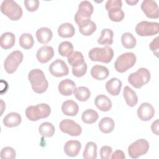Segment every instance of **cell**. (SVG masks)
Returning <instances> with one entry per match:
<instances>
[{
  "label": "cell",
  "mask_w": 159,
  "mask_h": 159,
  "mask_svg": "<svg viewBox=\"0 0 159 159\" xmlns=\"http://www.w3.org/2000/svg\"><path fill=\"white\" fill-rule=\"evenodd\" d=\"M19 42L20 46L26 50L32 48L34 44V40L32 35L28 33L22 34L19 37Z\"/></svg>",
  "instance_id": "e575fe53"
},
{
  "label": "cell",
  "mask_w": 159,
  "mask_h": 159,
  "mask_svg": "<svg viewBox=\"0 0 159 159\" xmlns=\"http://www.w3.org/2000/svg\"><path fill=\"white\" fill-rule=\"evenodd\" d=\"M150 80V73L145 68H140L135 72L129 75V83L134 88L139 89L147 84Z\"/></svg>",
  "instance_id": "8992f818"
},
{
  "label": "cell",
  "mask_w": 159,
  "mask_h": 159,
  "mask_svg": "<svg viewBox=\"0 0 159 159\" xmlns=\"http://www.w3.org/2000/svg\"><path fill=\"white\" fill-rule=\"evenodd\" d=\"M62 112L68 116H75L79 111L78 104L73 100H66L62 103Z\"/></svg>",
  "instance_id": "44dd1931"
},
{
  "label": "cell",
  "mask_w": 159,
  "mask_h": 159,
  "mask_svg": "<svg viewBox=\"0 0 159 159\" xmlns=\"http://www.w3.org/2000/svg\"><path fill=\"white\" fill-rule=\"evenodd\" d=\"M1 11L11 20H18L22 16V9L12 0H4L1 5Z\"/></svg>",
  "instance_id": "5b68a950"
},
{
  "label": "cell",
  "mask_w": 159,
  "mask_h": 159,
  "mask_svg": "<svg viewBox=\"0 0 159 159\" xmlns=\"http://www.w3.org/2000/svg\"><path fill=\"white\" fill-rule=\"evenodd\" d=\"M150 49L153 54L157 57H158V49H159V42H158V37H157L154 39L149 45Z\"/></svg>",
  "instance_id": "ee69618b"
},
{
  "label": "cell",
  "mask_w": 159,
  "mask_h": 159,
  "mask_svg": "<svg viewBox=\"0 0 159 159\" xmlns=\"http://www.w3.org/2000/svg\"><path fill=\"white\" fill-rule=\"evenodd\" d=\"M107 12L109 19L113 22H120L124 19L125 16L124 12L120 8L113 9Z\"/></svg>",
  "instance_id": "8d00e7d4"
},
{
  "label": "cell",
  "mask_w": 159,
  "mask_h": 159,
  "mask_svg": "<svg viewBox=\"0 0 159 159\" xmlns=\"http://www.w3.org/2000/svg\"><path fill=\"white\" fill-rule=\"evenodd\" d=\"M52 75L55 77H62L68 75L69 69L66 63L61 60L57 59L53 61L48 67Z\"/></svg>",
  "instance_id": "7c38bea8"
},
{
  "label": "cell",
  "mask_w": 159,
  "mask_h": 159,
  "mask_svg": "<svg viewBox=\"0 0 159 159\" xmlns=\"http://www.w3.org/2000/svg\"><path fill=\"white\" fill-rule=\"evenodd\" d=\"M158 125H159V123H158V119L155 120L154 122H152V125H151V129L152 132L158 135L159 132H158Z\"/></svg>",
  "instance_id": "bcb514c9"
},
{
  "label": "cell",
  "mask_w": 159,
  "mask_h": 159,
  "mask_svg": "<svg viewBox=\"0 0 159 159\" xmlns=\"http://www.w3.org/2000/svg\"><path fill=\"white\" fill-rule=\"evenodd\" d=\"M113 56L114 51L112 48L109 46L93 48L88 53V57L91 61H99L104 63L111 62Z\"/></svg>",
  "instance_id": "277c9868"
},
{
  "label": "cell",
  "mask_w": 159,
  "mask_h": 159,
  "mask_svg": "<svg viewBox=\"0 0 159 159\" xmlns=\"http://www.w3.org/2000/svg\"><path fill=\"white\" fill-rule=\"evenodd\" d=\"M58 34L62 38H70L72 37L75 33L74 26L69 23H63L58 27Z\"/></svg>",
  "instance_id": "484cf974"
},
{
  "label": "cell",
  "mask_w": 159,
  "mask_h": 159,
  "mask_svg": "<svg viewBox=\"0 0 159 159\" xmlns=\"http://www.w3.org/2000/svg\"><path fill=\"white\" fill-rule=\"evenodd\" d=\"M125 158V154L123 151L120 150H116L113 153H112V156L111 158L112 159H124Z\"/></svg>",
  "instance_id": "f6af8a7d"
},
{
  "label": "cell",
  "mask_w": 159,
  "mask_h": 159,
  "mask_svg": "<svg viewBox=\"0 0 159 159\" xmlns=\"http://www.w3.org/2000/svg\"><path fill=\"white\" fill-rule=\"evenodd\" d=\"M16 157L15 150L11 147H5L1 150L0 157L1 159H14Z\"/></svg>",
  "instance_id": "f35d334b"
},
{
  "label": "cell",
  "mask_w": 159,
  "mask_h": 159,
  "mask_svg": "<svg viewBox=\"0 0 159 159\" xmlns=\"http://www.w3.org/2000/svg\"><path fill=\"white\" fill-rule=\"evenodd\" d=\"M149 147V143L145 139L137 140L128 147L129 155L132 158H137L147 153Z\"/></svg>",
  "instance_id": "30bf717a"
},
{
  "label": "cell",
  "mask_w": 159,
  "mask_h": 159,
  "mask_svg": "<svg viewBox=\"0 0 159 159\" xmlns=\"http://www.w3.org/2000/svg\"><path fill=\"white\" fill-rule=\"evenodd\" d=\"M122 6V2L120 0H108L105 4V8L107 11L116 8L121 9Z\"/></svg>",
  "instance_id": "b9f144b4"
},
{
  "label": "cell",
  "mask_w": 159,
  "mask_h": 159,
  "mask_svg": "<svg viewBox=\"0 0 159 159\" xmlns=\"http://www.w3.org/2000/svg\"><path fill=\"white\" fill-rule=\"evenodd\" d=\"M68 63L72 66V67H78L83 65L85 61L83 55L80 52L75 51L73 52L67 58Z\"/></svg>",
  "instance_id": "83f0119b"
},
{
  "label": "cell",
  "mask_w": 159,
  "mask_h": 159,
  "mask_svg": "<svg viewBox=\"0 0 159 159\" xmlns=\"http://www.w3.org/2000/svg\"><path fill=\"white\" fill-rule=\"evenodd\" d=\"M141 9L148 18L158 19L159 17L158 7L155 1H143L141 4Z\"/></svg>",
  "instance_id": "4fadbf2b"
},
{
  "label": "cell",
  "mask_w": 159,
  "mask_h": 159,
  "mask_svg": "<svg viewBox=\"0 0 159 159\" xmlns=\"http://www.w3.org/2000/svg\"><path fill=\"white\" fill-rule=\"evenodd\" d=\"M27 118L31 121H37L48 117L51 113L50 106L45 103L28 106L25 111Z\"/></svg>",
  "instance_id": "3957f363"
},
{
  "label": "cell",
  "mask_w": 159,
  "mask_h": 159,
  "mask_svg": "<svg viewBox=\"0 0 159 159\" xmlns=\"http://www.w3.org/2000/svg\"><path fill=\"white\" fill-rule=\"evenodd\" d=\"M93 11V6L89 1H83L80 3L78 11L75 15V20L78 27H81L91 21V16Z\"/></svg>",
  "instance_id": "7a4b0ae2"
},
{
  "label": "cell",
  "mask_w": 159,
  "mask_h": 159,
  "mask_svg": "<svg viewBox=\"0 0 159 159\" xmlns=\"http://www.w3.org/2000/svg\"><path fill=\"white\" fill-rule=\"evenodd\" d=\"M94 104L98 109L103 112L109 111L112 107L111 99L104 94L98 95L94 99Z\"/></svg>",
  "instance_id": "d6986e66"
},
{
  "label": "cell",
  "mask_w": 159,
  "mask_h": 159,
  "mask_svg": "<svg viewBox=\"0 0 159 159\" xmlns=\"http://www.w3.org/2000/svg\"><path fill=\"white\" fill-rule=\"evenodd\" d=\"M137 116L143 121L151 120L155 115V109L153 106L148 102H143L137 109Z\"/></svg>",
  "instance_id": "5bb4252c"
},
{
  "label": "cell",
  "mask_w": 159,
  "mask_h": 159,
  "mask_svg": "<svg viewBox=\"0 0 159 159\" xmlns=\"http://www.w3.org/2000/svg\"><path fill=\"white\" fill-rule=\"evenodd\" d=\"M28 79L33 91L37 94H42L47 91L48 83L44 73L40 69H33L29 73Z\"/></svg>",
  "instance_id": "6da1fadb"
},
{
  "label": "cell",
  "mask_w": 159,
  "mask_h": 159,
  "mask_svg": "<svg viewBox=\"0 0 159 159\" xmlns=\"http://www.w3.org/2000/svg\"><path fill=\"white\" fill-rule=\"evenodd\" d=\"M100 156L102 159H109L111 158L112 149L111 147L107 145L102 146L100 149Z\"/></svg>",
  "instance_id": "7bdbcfd3"
},
{
  "label": "cell",
  "mask_w": 159,
  "mask_h": 159,
  "mask_svg": "<svg viewBox=\"0 0 159 159\" xmlns=\"http://www.w3.org/2000/svg\"><path fill=\"white\" fill-rule=\"evenodd\" d=\"M58 51L61 56L68 57L73 52V45L70 42H62L58 46Z\"/></svg>",
  "instance_id": "d590c367"
},
{
  "label": "cell",
  "mask_w": 159,
  "mask_h": 159,
  "mask_svg": "<svg viewBox=\"0 0 159 159\" xmlns=\"http://www.w3.org/2000/svg\"><path fill=\"white\" fill-rule=\"evenodd\" d=\"M22 121L21 116L15 112L7 114L2 120L4 125L7 127H14L18 126Z\"/></svg>",
  "instance_id": "7402d4cb"
},
{
  "label": "cell",
  "mask_w": 159,
  "mask_h": 159,
  "mask_svg": "<svg viewBox=\"0 0 159 159\" xmlns=\"http://www.w3.org/2000/svg\"><path fill=\"white\" fill-rule=\"evenodd\" d=\"M59 127L62 132L73 137L79 136L82 132L81 127L71 119H66L61 120Z\"/></svg>",
  "instance_id": "8fae6325"
},
{
  "label": "cell",
  "mask_w": 159,
  "mask_h": 159,
  "mask_svg": "<svg viewBox=\"0 0 159 159\" xmlns=\"http://www.w3.org/2000/svg\"><path fill=\"white\" fill-rule=\"evenodd\" d=\"M55 131V127L48 122H43L39 127V132L43 137H52L54 135Z\"/></svg>",
  "instance_id": "4dcf8cb0"
},
{
  "label": "cell",
  "mask_w": 159,
  "mask_h": 159,
  "mask_svg": "<svg viewBox=\"0 0 159 159\" xmlns=\"http://www.w3.org/2000/svg\"><path fill=\"white\" fill-rule=\"evenodd\" d=\"M106 89L112 96H117L120 92L122 81L117 78H112L107 81L105 85Z\"/></svg>",
  "instance_id": "ac0fdd59"
},
{
  "label": "cell",
  "mask_w": 159,
  "mask_h": 159,
  "mask_svg": "<svg viewBox=\"0 0 159 159\" xmlns=\"http://www.w3.org/2000/svg\"><path fill=\"white\" fill-rule=\"evenodd\" d=\"M96 30V25L93 21H90L84 25L79 27L80 32L84 36H89Z\"/></svg>",
  "instance_id": "74e56055"
},
{
  "label": "cell",
  "mask_w": 159,
  "mask_h": 159,
  "mask_svg": "<svg viewBox=\"0 0 159 159\" xmlns=\"http://www.w3.org/2000/svg\"><path fill=\"white\" fill-rule=\"evenodd\" d=\"M35 35L38 42L42 44L48 43L53 37V33L51 29L46 27L39 29L37 30Z\"/></svg>",
  "instance_id": "603a6c76"
},
{
  "label": "cell",
  "mask_w": 159,
  "mask_h": 159,
  "mask_svg": "<svg viewBox=\"0 0 159 159\" xmlns=\"http://www.w3.org/2000/svg\"><path fill=\"white\" fill-rule=\"evenodd\" d=\"M75 88L76 84L75 82L68 78L60 81L58 86L59 93L63 96L71 95Z\"/></svg>",
  "instance_id": "e0dca14e"
},
{
  "label": "cell",
  "mask_w": 159,
  "mask_h": 159,
  "mask_svg": "<svg viewBox=\"0 0 159 159\" xmlns=\"http://www.w3.org/2000/svg\"><path fill=\"white\" fill-rule=\"evenodd\" d=\"M15 35L9 32L3 33L0 37V45L2 48L7 50L11 48L15 44Z\"/></svg>",
  "instance_id": "cb8c5ba5"
},
{
  "label": "cell",
  "mask_w": 159,
  "mask_h": 159,
  "mask_svg": "<svg viewBox=\"0 0 159 159\" xmlns=\"http://www.w3.org/2000/svg\"><path fill=\"white\" fill-rule=\"evenodd\" d=\"M125 2H126L128 4L130 5V6H134V5L136 4L139 2V1H133V0H129V1H127V0H126V1H125Z\"/></svg>",
  "instance_id": "7dc6e473"
},
{
  "label": "cell",
  "mask_w": 159,
  "mask_h": 159,
  "mask_svg": "<svg viewBox=\"0 0 159 159\" xmlns=\"http://www.w3.org/2000/svg\"><path fill=\"white\" fill-rule=\"evenodd\" d=\"M84 159H96L97 158V145L93 142H88L83 150Z\"/></svg>",
  "instance_id": "f546056e"
},
{
  "label": "cell",
  "mask_w": 159,
  "mask_h": 159,
  "mask_svg": "<svg viewBox=\"0 0 159 159\" xmlns=\"http://www.w3.org/2000/svg\"><path fill=\"white\" fill-rule=\"evenodd\" d=\"M137 34L141 37L153 36L159 32V24L155 22L143 20L138 23L135 28Z\"/></svg>",
  "instance_id": "9c48e42d"
},
{
  "label": "cell",
  "mask_w": 159,
  "mask_h": 159,
  "mask_svg": "<svg viewBox=\"0 0 159 159\" xmlns=\"http://www.w3.org/2000/svg\"><path fill=\"white\" fill-rule=\"evenodd\" d=\"M137 61L135 55L132 52H125L119 55L115 63V70L119 73H124L134 66Z\"/></svg>",
  "instance_id": "52a82bcc"
},
{
  "label": "cell",
  "mask_w": 159,
  "mask_h": 159,
  "mask_svg": "<svg viewBox=\"0 0 159 159\" xmlns=\"http://www.w3.org/2000/svg\"><path fill=\"white\" fill-rule=\"evenodd\" d=\"M81 148V144L78 140H70L67 141L63 147L65 154L71 157L78 155Z\"/></svg>",
  "instance_id": "2e32d148"
},
{
  "label": "cell",
  "mask_w": 159,
  "mask_h": 159,
  "mask_svg": "<svg viewBox=\"0 0 159 159\" xmlns=\"http://www.w3.org/2000/svg\"><path fill=\"white\" fill-rule=\"evenodd\" d=\"M121 43L122 46L125 48L131 49L135 47L137 40L135 37L131 33L125 32L121 36Z\"/></svg>",
  "instance_id": "836d02e7"
},
{
  "label": "cell",
  "mask_w": 159,
  "mask_h": 159,
  "mask_svg": "<svg viewBox=\"0 0 159 159\" xmlns=\"http://www.w3.org/2000/svg\"><path fill=\"white\" fill-rule=\"evenodd\" d=\"M23 53L19 50L12 52L6 58L4 62V68L6 71L9 74L14 73L19 65L23 60Z\"/></svg>",
  "instance_id": "ba28073f"
},
{
  "label": "cell",
  "mask_w": 159,
  "mask_h": 159,
  "mask_svg": "<svg viewBox=\"0 0 159 159\" xmlns=\"http://www.w3.org/2000/svg\"><path fill=\"white\" fill-rule=\"evenodd\" d=\"M73 94L76 99L81 102L87 101L91 96L89 89L85 86H80L76 88L73 91Z\"/></svg>",
  "instance_id": "d6a6232c"
},
{
  "label": "cell",
  "mask_w": 159,
  "mask_h": 159,
  "mask_svg": "<svg viewBox=\"0 0 159 159\" xmlns=\"http://www.w3.org/2000/svg\"><path fill=\"white\" fill-rule=\"evenodd\" d=\"M87 71V65L84 62L83 65L78 67H72V73L73 75L78 78L83 76Z\"/></svg>",
  "instance_id": "ab89813d"
},
{
  "label": "cell",
  "mask_w": 159,
  "mask_h": 159,
  "mask_svg": "<svg viewBox=\"0 0 159 159\" xmlns=\"http://www.w3.org/2000/svg\"><path fill=\"white\" fill-rule=\"evenodd\" d=\"M113 31L110 29H104L101 32V36L98 39L99 45H112L113 43Z\"/></svg>",
  "instance_id": "f1b7e54d"
},
{
  "label": "cell",
  "mask_w": 159,
  "mask_h": 159,
  "mask_svg": "<svg viewBox=\"0 0 159 159\" xmlns=\"http://www.w3.org/2000/svg\"><path fill=\"white\" fill-rule=\"evenodd\" d=\"M54 55V50L53 47L48 45H45L37 52L36 57L37 60L41 63H46L50 61Z\"/></svg>",
  "instance_id": "9a60e30c"
},
{
  "label": "cell",
  "mask_w": 159,
  "mask_h": 159,
  "mask_svg": "<svg viewBox=\"0 0 159 159\" xmlns=\"http://www.w3.org/2000/svg\"><path fill=\"white\" fill-rule=\"evenodd\" d=\"M24 4L26 9L29 12L36 11L39 6V1L38 0H25Z\"/></svg>",
  "instance_id": "60d3db41"
},
{
  "label": "cell",
  "mask_w": 159,
  "mask_h": 159,
  "mask_svg": "<svg viewBox=\"0 0 159 159\" xmlns=\"http://www.w3.org/2000/svg\"><path fill=\"white\" fill-rule=\"evenodd\" d=\"M115 127L114 120L109 117H105L101 119L98 124L99 130L104 134H109L113 131Z\"/></svg>",
  "instance_id": "4316f807"
},
{
  "label": "cell",
  "mask_w": 159,
  "mask_h": 159,
  "mask_svg": "<svg viewBox=\"0 0 159 159\" xmlns=\"http://www.w3.org/2000/svg\"><path fill=\"white\" fill-rule=\"evenodd\" d=\"M123 96L127 104L130 107L135 106L138 102V97L135 91L126 86L123 90Z\"/></svg>",
  "instance_id": "d4e9b609"
},
{
  "label": "cell",
  "mask_w": 159,
  "mask_h": 159,
  "mask_svg": "<svg viewBox=\"0 0 159 159\" xmlns=\"http://www.w3.org/2000/svg\"><path fill=\"white\" fill-rule=\"evenodd\" d=\"M99 118L98 113L91 109L85 110L81 115V119L83 122L88 124H93L97 121Z\"/></svg>",
  "instance_id": "1f68e13d"
},
{
  "label": "cell",
  "mask_w": 159,
  "mask_h": 159,
  "mask_svg": "<svg viewBox=\"0 0 159 159\" xmlns=\"http://www.w3.org/2000/svg\"><path fill=\"white\" fill-rule=\"evenodd\" d=\"M109 71L108 68L104 66L96 65L93 66L91 70V76L96 80H104L108 77Z\"/></svg>",
  "instance_id": "ffe728a7"
}]
</instances>
